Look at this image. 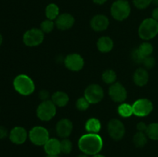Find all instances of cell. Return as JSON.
I'll list each match as a JSON object with an SVG mask.
<instances>
[{
	"label": "cell",
	"instance_id": "1",
	"mask_svg": "<svg viewBox=\"0 0 158 157\" xmlns=\"http://www.w3.org/2000/svg\"><path fill=\"white\" fill-rule=\"evenodd\" d=\"M103 139L98 133H87L82 135L78 142L79 149L89 155L98 154L103 148Z\"/></svg>",
	"mask_w": 158,
	"mask_h": 157
},
{
	"label": "cell",
	"instance_id": "2",
	"mask_svg": "<svg viewBox=\"0 0 158 157\" xmlns=\"http://www.w3.org/2000/svg\"><path fill=\"white\" fill-rule=\"evenodd\" d=\"M13 86L18 93L23 95H29L35 90V84L28 75L21 74L14 78Z\"/></svg>",
	"mask_w": 158,
	"mask_h": 157
},
{
	"label": "cell",
	"instance_id": "3",
	"mask_svg": "<svg viewBox=\"0 0 158 157\" xmlns=\"http://www.w3.org/2000/svg\"><path fill=\"white\" fill-rule=\"evenodd\" d=\"M138 34L143 40L154 38L158 34V22L153 18L144 19L139 26Z\"/></svg>",
	"mask_w": 158,
	"mask_h": 157
},
{
	"label": "cell",
	"instance_id": "4",
	"mask_svg": "<svg viewBox=\"0 0 158 157\" xmlns=\"http://www.w3.org/2000/svg\"><path fill=\"white\" fill-rule=\"evenodd\" d=\"M110 13L114 19L123 21L131 14V6L127 0H117L112 4Z\"/></svg>",
	"mask_w": 158,
	"mask_h": 157
},
{
	"label": "cell",
	"instance_id": "5",
	"mask_svg": "<svg viewBox=\"0 0 158 157\" xmlns=\"http://www.w3.org/2000/svg\"><path fill=\"white\" fill-rule=\"evenodd\" d=\"M52 100L43 101L38 106L36 114L38 118L42 121H49L55 116L56 113V107Z\"/></svg>",
	"mask_w": 158,
	"mask_h": 157
},
{
	"label": "cell",
	"instance_id": "6",
	"mask_svg": "<svg viewBox=\"0 0 158 157\" xmlns=\"http://www.w3.org/2000/svg\"><path fill=\"white\" fill-rule=\"evenodd\" d=\"M30 141L35 146H44L49 139V134L47 129L43 126H35L29 132Z\"/></svg>",
	"mask_w": 158,
	"mask_h": 157
},
{
	"label": "cell",
	"instance_id": "7",
	"mask_svg": "<svg viewBox=\"0 0 158 157\" xmlns=\"http://www.w3.org/2000/svg\"><path fill=\"white\" fill-rule=\"evenodd\" d=\"M44 39V32L40 29H31L23 35V42L29 47H35L41 44Z\"/></svg>",
	"mask_w": 158,
	"mask_h": 157
},
{
	"label": "cell",
	"instance_id": "8",
	"mask_svg": "<svg viewBox=\"0 0 158 157\" xmlns=\"http://www.w3.org/2000/svg\"><path fill=\"white\" fill-rule=\"evenodd\" d=\"M104 96L103 88L97 84H91L86 87L84 92V97L90 104L100 103Z\"/></svg>",
	"mask_w": 158,
	"mask_h": 157
},
{
	"label": "cell",
	"instance_id": "9",
	"mask_svg": "<svg viewBox=\"0 0 158 157\" xmlns=\"http://www.w3.org/2000/svg\"><path fill=\"white\" fill-rule=\"evenodd\" d=\"M133 106L134 114L138 117H144L149 115L154 109V106L151 100L148 99H137Z\"/></svg>",
	"mask_w": 158,
	"mask_h": 157
},
{
	"label": "cell",
	"instance_id": "10",
	"mask_svg": "<svg viewBox=\"0 0 158 157\" xmlns=\"http://www.w3.org/2000/svg\"><path fill=\"white\" fill-rule=\"evenodd\" d=\"M107 130L110 136L116 141L123 139L125 135L124 125L117 119H113L108 123Z\"/></svg>",
	"mask_w": 158,
	"mask_h": 157
},
{
	"label": "cell",
	"instance_id": "11",
	"mask_svg": "<svg viewBox=\"0 0 158 157\" xmlns=\"http://www.w3.org/2000/svg\"><path fill=\"white\" fill-rule=\"evenodd\" d=\"M109 95L113 101L116 103H123L126 100L127 92L121 83L116 82L110 86Z\"/></svg>",
	"mask_w": 158,
	"mask_h": 157
},
{
	"label": "cell",
	"instance_id": "12",
	"mask_svg": "<svg viewBox=\"0 0 158 157\" xmlns=\"http://www.w3.org/2000/svg\"><path fill=\"white\" fill-rule=\"evenodd\" d=\"M64 63L68 69L73 72L81 70L84 66V60L83 57L77 53H72L65 58Z\"/></svg>",
	"mask_w": 158,
	"mask_h": 157
},
{
	"label": "cell",
	"instance_id": "13",
	"mask_svg": "<svg viewBox=\"0 0 158 157\" xmlns=\"http://www.w3.org/2000/svg\"><path fill=\"white\" fill-rule=\"evenodd\" d=\"M73 123L68 119H62L57 123L56 126V134L63 139H66L70 135L73 131Z\"/></svg>",
	"mask_w": 158,
	"mask_h": 157
},
{
	"label": "cell",
	"instance_id": "14",
	"mask_svg": "<svg viewBox=\"0 0 158 157\" xmlns=\"http://www.w3.org/2000/svg\"><path fill=\"white\" fill-rule=\"evenodd\" d=\"M27 132L22 126H15L9 132V139L14 144H23L27 139Z\"/></svg>",
	"mask_w": 158,
	"mask_h": 157
},
{
	"label": "cell",
	"instance_id": "15",
	"mask_svg": "<svg viewBox=\"0 0 158 157\" xmlns=\"http://www.w3.org/2000/svg\"><path fill=\"white\" fill-rule=\"evenodd\" d=\"M74 17L69 13H63L59 15L56 19L55 25L60 30H67L72 28L74 25Z\"/></svg>",
	"mask_w": 158,
	"mask_h": 157
},
{
	"label": "cell",
	"instance_id": "16",
	"mask_svg": "<svg viewBox=\"0 0 158 157\" xmlns=\"http://www.w3.org/2000/svg\"><path fill=\"white\" fill-rule=\"evenodd\" d=\"M109 19L104 15H94L90 21V26L96 32H103L105 31L109 26Z\"/></svg>",
	"mask_w": 158,
	"mask_h": 157
},
{
	"label": "cell",
	"instance_id": "17",
	"mask_svg": "<svg viewBox=\"0 0 158 157\" xmlns=\"http://www.w3.org/2000/svg\"><path fill=\"white\" fill-rule=\"evenodd\" d=\"M44 150L47 155H60L61 152L60 141L57 139H49L44 145Z\"/></svg>",
	"mask_w": 158,
	"mask_h": 157
},
{
	"label": "cell",
	"instance_id": "18",
	"mask_svg": "<svg viewBox=\"0 0 158 157\" xmlns=\"http://www.w3.org/2000/svg\"><path fill=\"white\" fill-rule=\"evenodd\" d=\"M134 82L137 86H143L148 83L149 80V74L144 68H139L134 74Z\"/></svg>",
	"mask_w": 158,
	"mask_h": 157
},
{
	"label": "cell",
	"instance_id": "19",
	"mask_svg": "<svg viewBox=\"0 0 158 157\" xmlns=\"http://www.w3.org/2000/svg\"><path fill=\"white\" fill-rule=\"evenodd\" d=\"M97 49L103 53L110 52L114 48V42L112 38L108 36H102L98 39L97 43Z\"/></svg>",
	"mask_w": 158,
	"mask_h": 157
},
{
	"label": "cell",
	"instance_id": "20",
	"mask_svg": "<svg viewBox=\"0 0 158 157\" xmlns=\"http://www.w3.org/2000/svg\"><path fill=\"white\" fill-rule=\"evenodd\" d=\"M69 95L63 91H57L52 95V101L59 107H64L69 103Z\"/></svg>",
	"mask_w": 158,
	"mask_h": 157
},
{
	"label": "cell",
	"instance_id": "21",
	"mask_svg": "<svg viewBox=\"0 0 158 157\" xmlns=\"http://www.w3.org/2000/svg\"><path fill=\"white\" fill-rule=\"evenodd\" d=\"M85 129L88 133H98L101 129V123L96 118H90L86 121Z\"/></svg>",
	"mask_w": 158,
	"mask_h": 157
},
{
	"label": "cell",
	"instance_id": "22",
	"mask_svg": "<svg viewBox=\"0 0 158 157\" xmlns=\"http://www.w3.org/2000/svg\"><path fill=\"white\" fill-rule=\"evenodd\" d=\"M60 15V9L58 6L54 3L49 4L46 8V16L47 19L56 20L57 17Z\"/></svg>",
	"mask_w": 158,
	"mask_h": 157
},
{
	"label": "cell",
	"instance_id": "23",
	"mask_svg": "<svg viewBox=\"0 0 158 157\" xmlns=\"http://www.w3.org/2000/svg\"><path fill=\"white\" fill-rule=\"evenodd\" d=\"M118 114L123 118H128L134 114L133 111V106L127 103H122L118 106L117 109Z\"/></svg>",
	"mask_w": 158,
	"mask_h": 157
},
{
	"label": "cell",
	"instance_id": "24",
	"mask_svg": "<svg viewBox=\"0 0 158 157\" xmlns=\"http://www.w3.org/2000/svg\"><path fill=\"white\" fill-rule=\"evenodd\" d=\"M134 145L138 148H142L148 143V135L145 132H138L134 135L133 139Z\"/></svg>",
	"mask_w": 158,
	"mask_h": 157
},
{
	"label": "cell",
	"instance_id": "25",
	"mask_svg": "<svg viewBox=\"0 0 158 157\" xmlns=\"http://www.w3.org/2000/svg\"><path fill=\"white\" fill-rule=\"evenodd\" d=\"M102 79L105 83L109 85L114 84L117 80V74L112 69H107L102 74Z\"/></svg>",
	"mask_w": 158,
	"mask_h": 157
},
{
	"label": "cell",
	"instance_id": "26",
	"mask_svg": "<svg viewBox=\"0 0 158 157\" xmlns=\"http://www.w3.org/2000/svg\"><path fill=\"white\" fill-rule=\"evenodd\" d=\"M137 49H138L140 53L143 55V58L151 55L153 51H154L153 46L148 42H144L141 43Z\"/></svg>",
	"mask_w": 158,
	"mask_h": 157
},
{
	"label": "cell",
	"instance_id": "27",
	"mask_svg": "<svg viewBox=\"0 0 158 157\" xmlns=\"http://www.w3.org/2000/svg\"><path fill=\"white\" fill-rule=\"evenodd\" d=\"M145 133L148 138L153 140H158V123H154L148 125Z\"/></svg>",
	"mask_w": 158,
	"mask_h": 157
},
{
	"label": "cell",
	"instance_id": "28",
	"mask_svg": "<svg viewBox=\"0 0 158 157\" xmlns=\"http://www.w3.org/2000/svg\"><path fill=\"white\" fill-rule=\"evenodd\" d=\"M54 27H55V23L52 20L46 19L42 22L41 25H40V29L43 31L45 33H49L53 30Z\"/></svg>",
	"mask_w": 158,
	"mask_h": 157
},
{
	"label": "cell",
	"instance_id": "29",
	"mask_svg": "<svg viewBox=\"0 0 158 157\" xmlns=\"http://www.w3.org/2000/svg\"><path fill=\"white\" fill-rule=\"evenodd\" d=\"M60 149H61V152L63 153H70L73 149V144L70 140L68 139H63L62 141H60Z\"/></svg>",
	"mask_w": 158,
	"mask_h": 157
},
{
	"label": "cell",
	"instance_id": "30",
	"mask_svg": "<svg viewBox=\"0 0 158 157\" xmlns=\"http://www.w3.org/2000/svg\"><path fill=\"white\" fill-rule=\"evenodd\" d=\"M89 105L90 103H89V101L83 96L80 97L77 99V103H76V107L80 111H86L89 107Z\"/></svg>",
	"mask_w": 158,
	"mask_h": 157
},
{
	"label": "cell",
	"instance_id": "31",
	"mask_svg": "<svg viewBox=\"0 0 158 157\" xmlns=\"http://www.w3.org/2000/svg\"><path fill=\"white\" fill-rule=\"evenodd\" d=\"M153 0H133V3L136 8L139 9H144L152 3Z\"/></svg>",
	"mask_w": 158,
	"mask_h": 157
},
{
	"label": "cell",
	"instance_id": "32",
	"mask_svg": "<svg viewBox=\"0 0 158 157\" xmlns=\"http://www.w3.org/2000/svg\"><path fill=\"white\" fill-rule=\"evenodd\" d=\"M131 58H132V60L134 62L137 63V64H140V63L142 64L143 60L144 58H143V55L140 53L138 49H135L132 51V52H131Z\"/></svg>",
	"mask_w": 158,
	"mask_h": 157
},
{
	"label": "cell",
	"instance_id": "33",
	"mask_svg": "<svg viewBox=\"0 0 158 157\" xmlns=\"http://www.w3.org/2000/svg\"><path fill=\"white\" fill-rule=\"evenodd\" d=\"M142 64L144 66L145 69H152V68H154V66H155V59H154V57H152L151 55L145 57V58H143Z\"/></svg>",
	"mask_w": 158,
	"mask_h": 157
},
{
	"label": "cell",
	"instance_id": "34",
	"mask_svg": "<svg viewBox=\"0 0 158 157\" xmlns=\"http://www.w3.org/2000/svg\"><path fill=\"white\" fill-rule=\"evenodd\" d=\"M39 97L41 100L43 101H46V100H49V92H48L47 90H41L39 93Z\"/></svg>",
	"mask_w": 158,
	"mask_h": 157
},
{
	"label": "cell",
	"instance_id": "35",
	"mask_svg": "<svg viewBox=\"0 0 158 157\" xmlns=\"http://www.w3.org/2000/svg\"><path fill=\"white\" fill-rule=\"evenodd\" d=\"M137 129L138 130V132H146L147 129H148V126L146 125V123H143V122H140L139 123H137Z\"/></svg>",
	"mask_w": 158,
	"mask_h": 157
},
{
	"label": "cell",
	"instance_id": "36",
	"mask_svg": "<svg viewBox=\"0 0 158 157\" xmlns=\"http://www.w3.org/2000/svg\"><path fill=\"white\" fill-rule=\"evenodd\" d=\"M8 135V131L6 129V127L2 126H0V139L6 138Z\"/></svg>",
	"mask_w": 158,
	"mask_h": 157
},
{
	"label": "cell",
	"instance_id": "37",
	"mask_svg": "<svg viewBox=\"0 0 158 157\" xmlns=\"http://www.w3.org/2000/svg\"><path fill=\"white\" fill-rule=\"evenodd\" d=\"M152 18L158 22V7L155 8L152 12Z\"/></svg>",
	"mask_w": 158,
	"mask_h": 157
},
{
	"label": "cell",
	"instance_id": "38",
	"mask_svg": "<svg viewBox=\"0 0 158 157\" xmlns=\"http://www.w3.org/2000/svg\"><path fill=\"white\" fill-rule=\"evenodd\" d=\"M106 1H107V0H93V2L97 5H103L104 4Z\"/></svg>",
	"mask_w": 158,
	"mask_h": 157
},
{
	"label": "cell",
	"instance_id": "39",
	"mask_svg": "<svg viewBox=\"0 0 158 157\" xmlns=\"http://www.w3.org/2000/svg\"><path fill=\"white\" fill-rule=\"evenodd\" d=\"M77 157H89V155H87V154H85V153H82V154H80L79 155H77Z\"/></svg>",
	"mask_w": 158,
	"mask_h": 157
},
{
	"label": "cell",
	"instance_id": "40",
	"mask_svg": "<svg viewBox=\"0 0 158 157\" xmlns=\"http://www.w3.org/2000/svg\"><path fill=\"white\" fill-rule=\"evenodd\" d=\"M93 157H105L104 155H100V154H96V155H93Z\"/></svg>",
	"mask_w": 158,
	"mask_h": 157
},
{
	"label": "cell",
	"instance_id": "41",
	"mask_svg": "<svg viewBox=\"0 0 158 157\" xmlns=\"http://www.w3.org/2000/svg\"><path fill=\"white\" fill-rule=\"evenodd\" d=\"M152 2L154 3V4L155 5V6H157V7H158V0H153Z\"/></svg>",
	"mask_w": 158,
	"mask_h": 157
},
{
	"label": "cell",
	"instance_id": "42",
	"mask_svg": "<svg viewBox=\"0 0 158 157\" xmlns=\"http://www.w3.org/2000/svg\"><path fill=\"white\" fill-rule=\"evenodd\" d=\"M46 157H60L59 155H47Z\"/></svg>",
	"mask_w": 158,
	"mask_h": 157
},
{
	"label": "cell",
	"instance_id": "43",
	"mask_svg": "<svg viewBox=\"0 0 158 157\" xmlns=\"http://www.w3.org/2000/svg\"><path fill=\"white\" fill-rule=\"evenodd\" d=\"M2 43V35L1 33H0V46H1Z\"/></svg>",
	"mask_w": 158,
	"mask_h": 157
}]
</instances>
